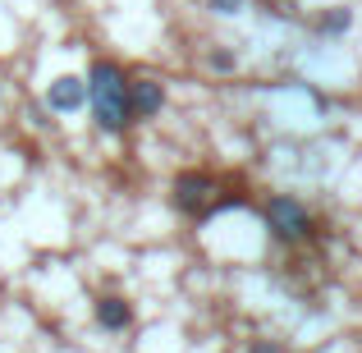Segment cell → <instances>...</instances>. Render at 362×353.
<instances>
[{
    "label": "cell",
    "instance_id": "1",
    "mask_svg": "<svg viewBox=\"0 0 362 353\" xmlns=\"http://www.w3.org/2000/svg\"><path fill=\"white\" fill-rule=\"evenodd\" d=\"M88 106H92V120H97L101 133H124L133 124V110H129V79L115 60H97L88 74Z\"/></svg>",
    "mask_w": 362,
    "mask_h": 353
},
{
    "label": "cell",
    "instance_id": "2",
    "mask_svg": "<svg viewBox=\"0 0 362 353\" xmlns=\"http://www.w3.org/2000/svg\"><path fill=\"white\" fill-rule=\"evenodd\" d=\"M262 216H266V230L280 238V243H303V238L317 234V221H312V212L298 202V197H289V193L266 197Z\"/></svg>",
    "mask_w": 362,
    "mask_h": 353
},
{
    "label": "cell",
    "instance_id": "3",
    "mask_svg": "<svg viewBox=\"0 0 362 353\" xmlns=\"http://www.w3.org/2000/svg\"><path fill=\"white\" fill-rule=\"evenodd\" d=\"M170 197H175V207L184 216H197V221H202L211 197H216V179L206 175V170H184V175H175V193Z\"/></svg>",
    "mask_w": 362,
    "mask_h": 353
},
{
    "label": "cell",
    "instance_id": "4",
    "mask_svg": "<svg viewBox=\"0 0 362 353\" xmlns=\"http://www.w3.org/2000/svg\"><path fill=\"white\" fill-rule=\"evenodd\" d=\"M129 110L133 120H151L165 110V88L156 79H129Z\"/></svg>",
    "mask_w": 362,
    "mask_h": 353
},
{
    "label": "cell",
    "instance_id": "5",
    "mask_svg": "<svg viewBox=\"0 0 362 353\" xmlns=\"http://www.w3.org/2000/svg\"><path fill=\"white\" fill-rule=\"evenodd\" d=\"M88 101V83L83 79H74V74H60V79L46 88V106L51 110H60V115H74V110Z\"/></svg>",
    "mask_w": 362,
    "mask_h": 353
},
{
    "label": "cell",
    "instance_id": "6",
    "mask_svg": "<svg viewBox=\"0 0 362 353\" xmlns=\"http://www.w3.org/2000/svg\"><path fill=\"white\" fill-rule=\"evenodd\" d=\"M92 312H97V326L101 330H129L133 326V308L119 299V294H101Z\"/></svg>",
    "mask_w": 362,
    "mask_h": 353
},
{
    "label": "cell",
    "instance_id": "7",
    "mask_svg": "<svg viewBox=\"0 0 362 353\" xmlns=\"http://www.w3.org/2000/svg\"><path fill=\"white\" fill-rule=\"evenodd\" d=\"M349 28H354V9L349 5H335V9H326V14L317 18L321 37H339V33H349Z\"/></svg>",
    "mask_w": 362,
    "mask_h": 353
},
{
    "label": "cell",
    "instance_id": "8",
    "mask_svg": "<svg viewBox=\"0 0 362 353\" xmlns=\"http://www.w3.org/2000/svg\"><path fill=\"white\" fill-rule=\"evenodd\" d=\"M239 207H247V197H243V193L211 197V207H206V216H202V221H211V216H221V212H239Z\"/></svg>",
    "mask_w": 362,
    "mask_h": 353
},
{
    "label": "cell",
    "instance_id": "9",
    "mask_svg": "<svg viewBox=\"0 0 362 353\" xmlns=\"http://www.w3.org/2000/svg\"><path fill=\"white\" fill-rule=\"evenodd\" d=\"M206 64H211V69H221V74H230L234 69V55L230 51H211V55H206Z\"/></svg>",
    "mask_w": 362,
    "mask_h": 353
},
{
    "label": "cell",
    "instance_id": "10",
    "mask_svg": "<svg viewBox=\"0 0 362 353\" xmlns=\"http://www.w3.org/2000/svg\"><path fill=\"white\" fill-rule=\"evenodd\" d=\"M206 5H211L216 14H225V18H230V14H243V0H206Z\"/></svg>",
    "mask_w": 362,
    "mask_h": 353
},
{
    "label": "cell",
    "instance_id": "11",
    "mask_svg": "<svg viewBox=\"0 0 362 353\" xmlns=\"http://www.w3.org/2000/svg\"><path fill=\"white\" fill-rule=\"evenodd\" d=\"M247 353H289V349H284L280 340H252V349H247Z\"/></svg>",
    "mask_w": 362,
    "mask_h": 353
}]
</instances>
